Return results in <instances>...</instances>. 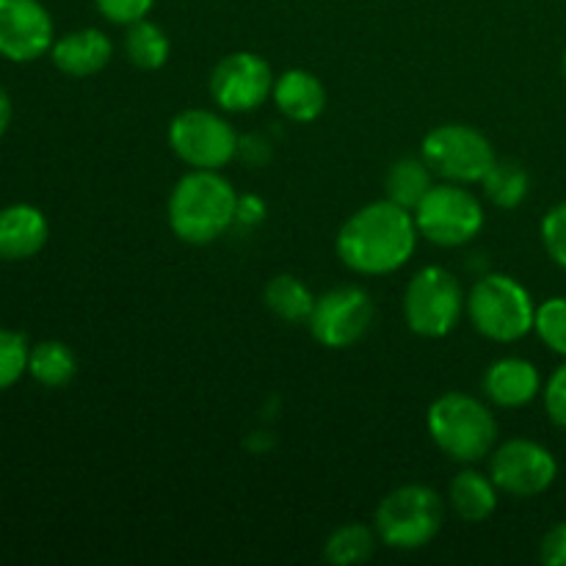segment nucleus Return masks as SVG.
Masks as SVG:
<instances>
[{
  "label": "nucleus",
  "mask_w": 566,
  "mask_h": 566,
  "mask_svg": "<svg viewBox=\"0 0 566 566\" xmlns=\"http://www.w3.org/2000/svg\"><path fill=\"white\" fill-rule=\"evenodd\" d=\"M418 221L412 210L392 199L359 208L337 232V258L365 276H385L403 269L418 249Z\"/></svg>",
  "instance_id": "nucleus-1"
},
{
  "label": "nucleus",
  "mask_w": 566,
  "mask_h": 566,
  "mask_svg": "<svg viewBox=\"0 0 566 566\" xmlns=\"http://www.w3.org/2000/svg\"><path fill=\"white\" fill-rule=\"evenodd\" d=\"M235 188L216 169H193L177 180L169 197V227L180 241L205 247L224 235L238 219Z\"/></svg>",
  "instance_id": "nucleus-2"
},
{
  "label": "nucleus",
  "mask_w": 566,
  "mask_h": 566,
  "mask_svg": "<svg viewBox=\"0 0 566 566\" xmlns=\"http://www.w3.org/2000/svg\"><path fill=\"white\" fill-rule=\"evenodd\" d=\"M429 434L453 462L475 464L490 457L497 440V420L484 401L468 392H446L429 407Z\"/></svg>",
  "instance_id": "nucleus-3"
},
{
  "label": "nucleus",
  "mask_w": 566,
  "mask_h": 566,
  "mask_svg": "<svg viewBox=\"0 0 566 566\" xmlns=\"http://www.w3.org/2000/svg\"><path fill=\"white\" fill-rule=\"evenodd\" d=\"M468 315L475 332L495 343H517L534 332L536 304L528 287L509 274H486L468 296Z\"/></svg>",
  "instance_id": "nucleus-4"
},
{
  "label": "nucleus",
  "mask_w": 566,
  "mask_h": 566,
  "mask_svg": "<svg viewBox=\"0 0 566 566\" xmlns=\"http://www.w3.org/2000/svg\"><path fill=\"white\" fill-rule=\"evenodd\" d=\"M446 506L431 486L407 484L392 490L376 509V534L396 551H420L442 528Z\"/></svg>",
  "instance_id": "nucleus-5"
},
{
  "label": "nucleus",
  "mask_w": 566,
  "mask_h": 566,
  "mask_svg": "<svg viewBox=\"0 0 566 566\" xmlns=\"http://www.w3.org/2000/svg\"><path fill=\"white\" fill-rule=\"evenodd\" d=\"M468 310L462 282L442 265H426L409 280L403 293V318L420 337H446Z\"/></svg>",
  "instance_id": "nucleus-6"
},
{
  "label": "nucleus",
  "mask_w": 566,
  "mask_h": 566,
  "mask_svg": "<svg viewBox=\"0 0 566 566\" xmlns=\"http://www.w3.org/2000/svg\"><path fill=\"white\" fill-rule=\"evenodd\" d=\"M420 158L429 164L437 177L448 182H462V186L484 180L497 160L490 138L475 127L459 125V122L426 133Z\"/></svg>",
  "instance_id": "nucleus-7"
},
{
  "label": "nucleus",
  "mask_w": 566,
  "mask_h": 566,
  "mask_svg": "<svg viewBox=\"0 0 566 566\" xmlns=\"http://www.w3.org/2000/svg\"><path fill=\"white\" fill-rule=\"evenodd\" d=\"M415 221L426 241L448 249L464 247L484 230V205L462 182H440L415 208Z\"/></svg>",
  "instance_id": "nucleus-8"
},
{
  "label": "nucleus",
  "mask_w": 566,
  "mask_h": 566,
  "mask_svg": "<svg viewBox=\"0 0 566 566\" xmlns=\"http://www.w3.org/2000/svg\"><path fill=\"white\" fill-rule=\"evenodd\" d=\"M169 147L191 169H216L238 153V133L224 116L205 108L182 111L169 125Z\"/></svg>",
  "instance_id": "nucleus-9"
},
{
  "label": "nucleus",
  "mask_w": 566,
  "mask_h": 566,
  "mask_svg": "<svg viewBox=\"0 0 566 566\" xmlns=\"http://www.w3.org/2000/svg\"><path fill=\"white\" fill-rule=\"evenodd\" d=\"M310 332L326 348H348L368 335L374 324V302L357 285L335 287L315 298Z\"/></svg>",
  "instance_id": "nucleus-10"
},
{
  "label": "nucleus",
  "mask_w": 566,
  "mask_h": 566,
  "mask_svg": "<svg viewBox=\"0 0 566 566\" xmlns=\"http://www.w3.org/2000/svg\"><path fill=\"white\" fill-rule=\"evenodd\" d=\"M490 475L497 490L514 497H534L556 484L558 462L545 446L534 440H506L490 462Z\"/></svg>",
  "instance_id": "nucleus-11"
},
{
  "label": "nucleus",
  "mask_w": 566,
  "mask_h": 566,
  "mask_svg": "<svg viewBox=\"0 0 566 566\" xmlns=\"http://www.w3.org/2000/svg\"><path fill=\"white\" fill-rule=\"evenodd\" d=\"M274 72L269 61L258 53H230L213 66L210 72V94L219 103V108L247 114L260 108L269 94H274Z\"/></svg>",
  "instance_id": "nucleus-12"
},
{
  "label": "nucleus",
  "mask_w": 566,
  "mask_h": 566,
  "mask_svg": "<svg viewBox=\"0 0 566 566\" xmlns=\"http://www.w3.org/2000/svg\"><path fill=\"white\" fill-rule=\"evenodd\" d=\"M53 44V20L39 0H0V53L33 61Z\"/></svg>",
  "instance_id": "nucleus-13"
},
{
  "label": "nucleus",
  "mask_w": 566,
  "mask_h": 566,
  "mask_svg": "<svg viewBox=\"0 0 566 566\" xmlns=\"http://www.w3.org/2000/svg\"><path fill=\"white\" fill-rule=\"evenodd\" d=\"M484 392L495 407L523 409L542 392V376L531 359L501 357L486 368Z\"/></svg>",
  "instance_id": "nucleus-14"
},
{
  "label": "nucleus",
  "mask_w": 566,
  "mask_h": 566,
  "mask_svg": "<svg viewBox=\"0 0 566 566\" xmlns=\"http://www.w3.org/2000/svg\"><path fill=\"white\" fill-rule=\"evenodd\" d=\"M114 53V44L99 28H81L53 44V61L61 72L72 77H88L105 70Z\"/></svg>",
  "instance_id": "nucleus-15"
},
{
  "label": "nucleus",
  "mask_w": 566,
  "mask_h": 566,
  "mask_svg": "<svg viewBox=\"0 0 566 566\" xmlns=\"http://www.w3.org/2000/svg\"><path fill=\"white\" fill-rule=\"evenodd\" d=\"M48 243V219L33 205L0 210V260L33 258Z\"/></svg>",
  "instance_id": "nucleus-16"
},
{
  "label": "nucleus",
  "mask_w": 566,
  "mask_h": 566,
  "mask_svg": "<svg viewBox=\"0 0 566 566\" xmlns=\"http://www.w3.org/2000/svg\"><path fill=\"white\" fill-rule=\"evenodd\" d=\"M274 103L291 122H315L326 108V88L313 72L287 70L274 81Z\"/></svg>",
  "instance_id": "nucleus-17"
},
{
  "label": "nucleus",
  "mask_w": 566,
  "mask_h": 566,
  "mask_svg": "<svg viewBox=\"0 0 566 566\" xmlns=\"http://www.w3.org/2000/svg\"><path fill=\"white\" fill-rule=\"evenodd\" d=\"M497 484L479 470H462L451 481V506L464 523H484L497 509Z\"/></svg>",
  "instance_id": "nucleus-18"
},
{
  "label": "nucleus",
  "mask_w": 566,
  "mask_h": 566,
  "mask_svg": "<svg viewBox=\"0 0 566 566\" xmlns=\"http://www.w3.org/2000/svg\"><path fill=\"white\" fill-rule=\"evenodd\" d=\"M263 298L265 307L285 324H307L315 307L313 291L293 274H276L269 280Z\"/></svg>",
  "instance_id": "nucleus-19"
},
{
  "label": "nucleus",
  "mask_w": 566,
  "mask_h": 566,
  "mask_svg": "<svg viewBox=\"0 0 566 566\" xmlns=\"http://www.w3.org/2000/svg\"><path fill=\"white\" fill-rule=\"evenodd\" d=\"M431 175L434 171L429 169L423 158H403L398 164L390 166L387 171V199L398 202L401 208L412 210L423 202L426 193L431 191Z\"/></svg>",
  "instance_id": "nucleus-20"
},
{
  "label": "nucleus",
  "mask_w": 566,
  "mask_h": 566,
  "mask_svg": "<svg viewBox=\"0 0 566 566\" xmlns=\"http://www.w3.org/2000/svg\"><path fill=\"white\" fill-rule=\"evenodd\" d=\"M125 53L138 70H160L169 61L171 42L164 28L155 25V22H149L144 17V20L127 25Z\"/></svg>",
  "instance_id": "nucleus-21"
},
{
  "label": "nucleus",
  "mask_w": 566,
  "mask_h": 566,
  "mask_svg": "<svg viewBox=\"0 0 566 566\" xmlns=\"http://www.w3.org/2000/svg\"><path fill=\"white\" fill-rule=\"evenodd\" d=\"M28 370L33 379L44 387H64L70 385L77 370V359L70 346L61 340H44L31 348L28 357Z\"/></svg>",
  "instance_id": "nucleus-22"
},
{
  "label": "nucleus",
  "mask_w": 566,
  "mask_h": 566,
  "mask_svg": "<svg viewBox=\"0 0 566 566\" xmlns=\"http://www.w3.org/2000/svg\"><path fill=\"white\" fill-rule=\"evenodd\" d=\"M376 539H379V534H376L374 528H368V525L363 523H348L343 525V528H337L335 534L326 539L324 558L337 566L363 564L374 556Z\"/></svg>",
  "instance_id": "nucleus-23"
},
{
  "label": "nucleus",
  "mask_w": 566,
  "mask_h": 566,
  "mask_svg": "<svg viewBox=\"0 0 566 566\" xmlns=\"http://www.w3.org/2000/svg\"><path fill=\"white\" fill-rule=\"evenodd\" d=\"M484 193L497 205V208H517L523 205V199L528 197L531 177L517 160H495V166L490 169V175L481 180Z\"/></svg>",
  "instance_id": "nucleus-24"
},
{
  "label": "nucleus",
  "mask_w": 566,
  "mask_h": 566,
  "mask_svg": "<svg viewBox=\"0 0 566 566\" xmlns=\"http://www.w3.org/2000/svg\"><path fill=\"white\" fill-rule=\"evenodd\" d=\"M534 332L551 352L566 357V296L547 298L536 307Z\"/></svg>",
  "instance_id": "nucleus-25"
},
{
  "label": "nucleus",
  "mask_w": 566,
  "mask_h": 566,
  "mask_svg": "<svg viewBox=\"0 0 566 566\" xmlns=\"http://www.w3.org/2000/svg\"><path fill=\"white\" fill-rule=\"evenodd\" d=\"M28 357H31V348L25 337L20 332L0 329V390L20 381V376L28 370Z\"/></svg>",
  "instance_id": "nucleus-26"
},
{
  "label": "nucleus",
  "mask_w": 566,
  "mask_h": 566,
  "mask_svg": "<svg viewBox=\"0 0 566 566\" xmlns=\"http://www.w3.org/2000/svg\"><path fill=\"white\" fill-rule=\"evenodd\" d=\"M542 243L553 263L566 269V202L547 210L542 219Z\"/></svg>",
  "instance_id": "nucleus-27"
},
{
  "label": "nucleus",
  "mask_w": 566,
  "mask_h": 566,
  "mask_svg": "<svg viewBox=\"0 0 566 566\" xmlns=\"http://www.w3.org/2000/svg\"><path fill=\"white\" fill-rule=\"evenodd\" d=\"M99 14L116 25H133L153 11L155 0H94Z\"/></svg>",
  "instance_id": "nucleus-28"
},
{
  "label": "nucleus",
  "mask_w": 566,
  "mask_h": 566,
  "mask_svg": "<svg viewBox=\"0 0 566 566\" xmlns=\"http://www.w3.org/2000/svg\"><path fill=\"white\" fill-rule=\"evenodd\" d=\"M542 396H545L547 418H551L558 429L566 431V363L562 368H556V374L551 376V381L545 385Z\"/></svg>",
  "instance_id": "nucleus-29"
},
{
  "label": "nucleus",
  "mask_w": 566,
  "mask_h": 566,
  "mask_svg": "<svg viewBox=\"0 0 566 566\" xmlns=\"http://www.w3.org/2000/svg\"><path fill=\"white\" fill-rule=\"evenodd\" d=\"M539 558L547 566H566V523H558L556 528L547 531L542 539Z\"/></svg>",
  "instance_id": "nucleus-30"
},
{
  "label": "nucleus",
  "mask_w": 566,
  "mask_h": 566,
  "mask_svg": "<svg viewBox=\"0 0 566 566\" xmlns=\"http://www.w3.org/2000/svg\"><path fill=\"white\" fill-rule=\"evenodd\" d=\"M11 122V103H9V94L0 88V136L6 133V127H9Z\"/></svg>",
  "instance_id": "nucleus-31"
},
{
  "label": "nucleus",
  "mask_w": 566,
  "mask_h": 566,
  "mask_svg": "<svg viewBox=\"0 0 566 566\" xmlns=\"http://www.w3.org/2000/svg\"><path fill=\"white\" fill-rule=\"evenodd\" d=\"M564 77H566V53H564Z\"/></svg>",
  "instance_id": "nucleus-32"
}]
</instances>
